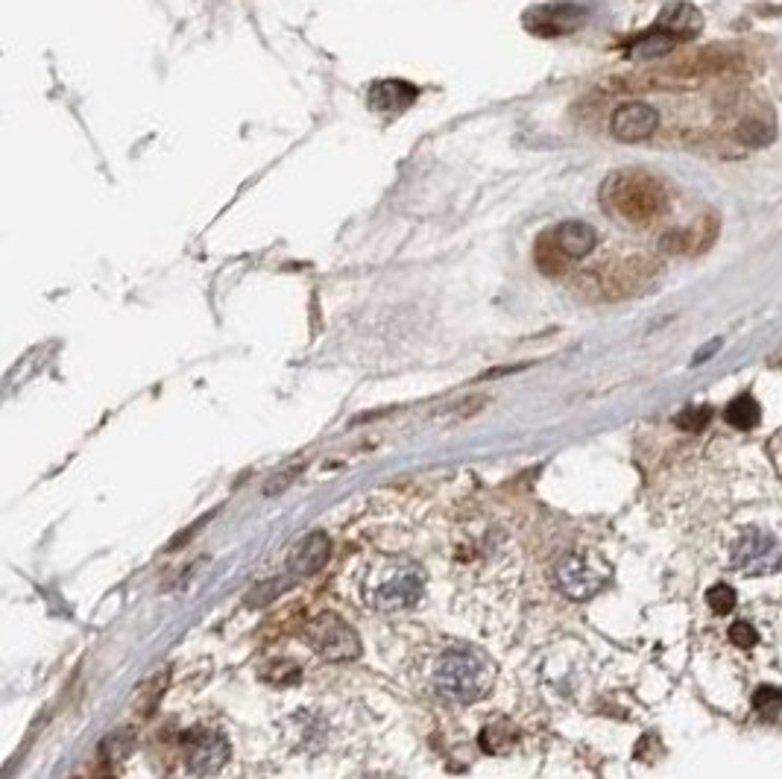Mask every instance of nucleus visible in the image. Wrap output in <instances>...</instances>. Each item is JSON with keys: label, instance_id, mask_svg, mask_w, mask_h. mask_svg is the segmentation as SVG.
I'll list each match as a JSON object with an SVG mask.
<instances>
[{"label": "nucleus", "instance_id": "nucleus-1", "mask_svg": "<svg viewBox=\"0 0 782 779\" xmlns=\"http://www.w3.org/2000/svg\"><path fill=\"white\" fill-rule=\"evenodd\" d=\"M454 574L460 595H472L469 607L501 615L513 604V583L519 577L516 551L501 528L472 525L454 545Z\"/></svg>", "mask_w": 782, "mask_h": 779}, {"label": "nucleus", "instance_id": "nucleus-2", "mask_svg": "<svg viewBox=\"0 0 782 779\" xmlns=\"http://www.w3.org/2000/svg\"><path fill=\"white\" fill-rule=\"evenodd\" d=\"M495 662L475 645L446 642L425 665V689L443 703L469 706L493 692Z\"/></svg>", "mask_w": 782, "mask_h": 779}, {"label": "nucleus", "instance_id": "nucleus-3", "mask_svg": "<svg viewBox=\"0 0 782 779\" xmlns=\"http://www.w3.org/2000/svg\"><path fill=\"white\" fill-rule=\"evenodd\" d=\"M355 595L370 613H411L425 595V569L411 557H396V554L372 557L358 569Z\"/></svg>", "mask_w": 782, "mask_h": 779}, {"label": "nucleus", "instance_id": "nucleus-4", "mask_svg": "<svg viewBox=\"0 0 782 779\" xmlns=\"http://www.w3.org/2000/svg\"><path fill=\"white\" fill-rule=\"evenodd\" d=\"M601 203L627 223H651L665 211L668 197L657 176L645 170H618L607 176L601 188Z\"/></svg>", "mask_w": 782, "mask_h": 779}, {"label": "nucleus", "instance_id": "nucleus-5", "mask_svg": "<svg viewBox=\"0 0 782 779\" xmlns=\"http://www.w3.org/2000/svg\"><path fill=\"white\" fill-rule=\"evenodd\" d=\"M657 273L659 264L651 255H630L601 270L577 276V290L592 299H621L651 285Z\"/></svg>", "mask_w": 782, "mask_h": 779}, {"label": "nucleus", "instance_id": "nucleus-6", "mask_svg": "<svg viewBox=\"0 0 782 779\" xmlns=\"http://www.w3.org/2000/svg\"><path fill=\"white\" fill-rule=\"evenodd\" d=\"M305 642L326 662H352L361 656V639L355 627L337 613L314 615L305 624Z\"/></svg>", "mask_w": 782, "mask_h": 779}, {"label": "nucleus", "instance_id": "nucleus-7", "mask_svg": "<svg viewBox=\"0 0 782 779\" xmlns=\"http://www.w3.org/2000/svg\"><path fill=\"white\" fill-rule=\"evenodd\" d=\"M554 580H557V589L566 598L586 601V598L598 595L610 583V569H607L604 560H598L589 551H569L566 557L557 560Z\"/></svg>", "mask_w": 782, "mask_h": 779}, {"label": "nucleus", "instance_id": "nucleus-8", "mask_svg": "<svg viewBox=\"0 0 782 779\" xmlns=\"http://www.w3.org/2000/svg\"><path fill=\"white\" fill-rule=\"evenodd\" d=\"M232 756L229 738L214 727H194L182 733V765L191 777L208 779L220 774Z\"/></svg>", "mask_w": 782, "mask_h": 779}, {"label": "nucleus", "instance_id": "nucleus-9", "mask_svg": "<svg viewBox=\"0 0 782 779\" xmlns=\"http://www.w3.org/2000/svg\"><path fill=\"white\" fill-rule=\"evenodd\" d=\"M730 560L733 566L744 574H771L780 569L782 563V545L780 539L765 528H744L736 536L733 548H730Z\"/></svg>", "mask_w": 782, "mask_h": 779}, {"label": "nucleus", "instance_id": "nucleus-10", "mask_svg": "<svg viewBox=\"0 0 782 779\" xmlns=\"http://www.w3.org/2000/svg\"><path fill=\"white\" fill-rule=\"evenodd\" d=\"M657 126H659L657 109L648 106V103H639V100L618 106L613 121H610L613 135H616L618 141H624V144H633V141H645V138H651V135L657 132Z\"/></svg>", "mask_w": 782, "mask_h": 779}, {"label": "nucleus", "instance_id": "nucleus-11", "mask_svg": "<svg viewBox=\"0 0 782 779\" xmlns=\"http://www.w3.org/2000/svg\"><path fill=\"white\" fill-rule=\"evenodd\" d=\"M586 18V9L577 3H551L528 15V27L539 36H566L577 30Z\"/></svg>", "mask_w": 782, "mask_h": 779}, {"label": "nucleus", "instance_id": "nucleus-12", "mask_svg": "<svg viewBox=\"0 0 782 779\" xmlns=\"http://www.w3.org/2000/svg\"><path fill=\"white\" fill-rule=\"evenodd\" d=\"M331 557V542L323 531L302 536L288 554V569L293 574H314L320 572Z\"/></svg>", "mask_w": 782, "mask_h": 779}, {"label": "nucleus", "instance_id": "nucleus-13", "mask_svg": "<svg viewBox=\"0 0 782 779\" xmlns=\"http://www.w3.org/2000/svg\"><path fill=\"white\" fill-rule=\"evenodd\" d=\"M659 33H665V36H671V39L683 41V39H695L700 30H703V15H700L698 6H692V3H668L662 12H659L657 18V27Z\"/></svg>", "mask_w": 782, "mask_h": 779}, {"label": "nucleus", "instance_id": "nucleus-14", "mask_svg": "<svg viewBox=\"0 0 782 779\" xmlns=\"http://www.w3.org/2000/svg\"><path fill=\"white\" fill-rule=\"evenodd\" d=\"M715 241V220L703 217L692 229H674L659 238V249L668 255H698Z\"/></svg>", "mask_w": 782, "mask_h": 779}, {"label": "nucleus", "instance_id": "nucleus-15", "mask_svg": "<svg viewBox=\"0 0 782 779\" xmlns=\"http://www.w3.org/2000/svg\"><path fill=\"white\" fill-rule=\"evenodd\" d=\"M551 235H554V241L560 244V249L572 258V261H580V258H586L595 244H598V235H595V229L589 226V223H583V220H569V223H560V226H554L551 229Z\"/></svg>", "mask_w": 782, "mask_h": 779}, {"label": "nucleus", "instance_id": "nucleus-16", "mask_svg": "<svg viewBox=\"0 0 782 779\" xmlns=\"http://www.w3.org/2000/svg\"><path fill=\"white\" fill-rule=\"evenodd\" d=\"M534 261L536 267H539V273H545V276H551V279H560V276H566L569 273V267L575 264L560 244L554 241V235H551V229L548 232H542L539 238H536L534 246Z\"/></svg>", "mask_w": 782, "mask_h": 779}, {"label": "nucleus", "instance_id": "nucleus-17", "mask_svg": "<svg viewBox=\"0 0 782 779\" xmlns=\"http://www.w3.org/2000/svg\"><path fill=\"white\" fill-rule=\"evenodd\" d=\"M739 141H744L747 147H768L777 138V118L771 109L762 112H747L741 118L739 129H736Z\"/></svg>", "mask_w": 782, "mask_h": 779}, {"label": "nucleus", "instance_id": "nucleus-18", "mask_svg": "<svg viewBox=\"0 0 782 779\" xmlns=\"http://www.w3.org/2000/svg\"><path fill=\"white\" fill-rule=\"evenodd\" d=\"M408 97V94H416V88L408 85V82H396V80H387V82H378L375 88H372V106L378 109V112H384V115H396V112H405L411 103L408 100H399V97Z\"/></svg>", "mask_w": 782, "mask_h": 779}, {"label": "nucleus", "instance_id": "nucleus-19", "mask_svg": "<svg viewBox=\"0 0 782 779\" xmlns=\"http://www.w3.org/2000/svg\"><path fill=\"white\" fill-rule=\"evenodd\" d=\"M674 47H677V39H671L659 30H651L648 36H642L630 47V56L633 59H659V56H668Z\"/></svg>", "mask_w": 782, "mask_h": 779}, {"label": "nucleus", "instance_id": "nucleus-20", "mask_svg": "<svg viewBox=\"0 0 782 779\" xmlns=\"http://www.w3.org/2000/svg\"><path fill=\"white\" fill-rule=\"evenodd\" d=\"M759 416H762V410H759V402H756L753 396H739V399H733V402L727 405V422H730L733 428H739V431L756 428Z\"/></svg>", "mask_w": 782, "mask_h": 779}, {"label": "nucleus", "instance_id": "nucleus-21", "mask_svg": "<svg viewBox=\"0 0 782 779\" xmlns=\"http://www.w3.org/2000/svg\"><path fill=\"white\" fill-rule=\"evenodd\" d=\"M706 604L715 615H730L733 607H736V589L727 586V583H715L709 592H706Z\"/></svg>", "mask_w": 782, "mask_h": 779}, {"label": "nucleus", "instance_id": "nucleus-22", "mask_svg": "<svg viewBox=\"0 0 782 779\" xmlns=\"http://www.w3.org/2000/svg\"><path fill=\"white\" fill-rule=\"evenodd\" d=\"M780 706H782L780 689H774V686H759V689L753 692V709H756L759 715L771 718V715L780 712Z\"/></svg>", "mask_w": 782, "mask_h": 779}, {"label": "nucleus", "instance_id": "nucleus-23", "mask_svg": "<svg viewBox=\"0 0 782 779\" xmlns=\"http://www.w3.org/2000/svg\"><path fill=\"white\" fill-rule=\"evenodd\" d=\"M709 419H712V408H709V405H695V408L683 410V413L677 416V425H680L683 431H703V428L709 425Z\"/></svg>", "mask_w": 782, "mask_h": 779}, {"label": "nucleus", "instance_id": "nucleus-24", "mask_svg": "<svg viewBox=\"0 0 782 779\" xmlns=\"http://www.w3.org/2000/svg\"><path fill=\"white\" fill-rule=\"evenodd\" d=\"M727 636H730V642H733L736 648H753L756 639H759V633L753 630L750 621H733L730 630H727Z\"/></svg>", "mask_w": 782, "mask_h": 779}, {"label": "nucleus", "instance_id": "nucleus-25", "mask_svg": "<svg viewBox=\"0 0 782 779\" xmlns=\"http://www.w3.org/2000/svg\"><path fill=\"white\" fill-rule=\"evenodd\" d=\"M267 683H273V686H288V683H296L299 680V668L293 665V662H282V671L279 674H261Z\"/></svg>", "mask_w": 782, "mask_h": 779}, {"label": "nucleus", "instance_id": "nucleus-26", "mask_svg": "<svg viewBox=\"0 0 782 779\" xmlns=\"http://www.w3.org/2000/svg\"><path fill=\"white\" fill-rule=\"evenodd\" d=\"M718 346H721V340H712V343H709V346H703V349H700L698 355H695V364H703V361H706V358H712V355H715V352H718Z\"/></svg>", "mask_w": 782, "mask_h": 779}]
</instances>
